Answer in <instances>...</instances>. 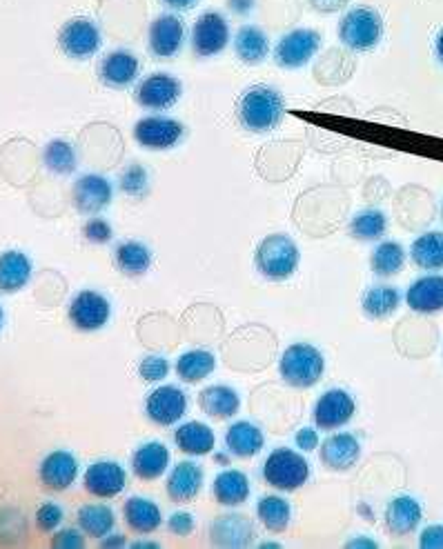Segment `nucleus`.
<instances>
[{"mask_svg":"<svg viewBox=\"0 0 443 549\" xmlns=\"http://www.w3.org/2000/svg\"><path fill=\"white\" fill-rule=\"evenodd\" d=\"M285 114V101L279 89L270 85H254L236 103V116L252 134H265L279 127Z\"/></svg>","mask_w":443,"mask_h":549,"instance_id":"nucleus-1","label":"nucleus"},{"mask_svg":"<svg viewBox=\"0 0 443 549\" xmlns=\"http://www.w3.org/2000/svg\"><path fill=\"white\" fill-rule=\"evenodd\" d=\"M299 247L285 234H270L263 238L261 245L254 252V263L257 269L270 281H285L299 267Z\"/></svg>","mask_w":443,"mask_h":549,"instance_id":"nucleus-2","label":"nucleus"},{"mask_svg":"<svg viewBox=\"0 0 443 549\" xmlns=\"http://www.w3.org/2000/svg\"><path fill=\"white\" fill-rule=\"evenodd\" d=\"M323 369H326V361L323 354L314 345L308 343H294L285 354L281 356L279 372L281 378L292 387H312L321 381Z\"/></svg>","mask_w":443,"mask_h":549,"instance_id":"nucleus-3","label":"nucleus"},{"mask_svg":"<svg viewBox=\"0 0 443 549\" xmlns=\"http://www.w3.org/2000/svg\"><path fill=\"white\" fill-rule=\"evenodd\" d=\"M383 36V21L377 9L354 7L343 14L339 23L341 43L354 49V52H370L379 45Z\"/></svg>","mask_w":443,"mask_h":549,"instance_id":"nucleus-4","label":"nucleus"},{"mask_svg":"<svg viewBox=\"0 0 443 549\" xmlns=\"http://www.w3.org/2000/svg\"><path fill=\"white\" fill-rule=\"evenodd\" d=\"M265 483L281 489V492H294L303 487L310 478V465L305 458L288 447H279L268 456L263 465Z\"/></svg>","mask_w":443,"mask_h":549,"instance_id":"nucleus-5","label":"nucleus"},{"mask_svg":"<svg viewBox=\"0 0 443 549\" xmlns=\"http://www.w3.org/2000/svg\"><path fill=\"white\" fill-rule=\"evenodd\" d=\"M101 29L90 18H72L67 21L58 34V45H61L63 52L74 58V61H87L92 58L98 47H101Z\"/></svg>","mask_w":443,"mask_h":549,"instance_id":"nucleus-6","label":"nucleus"},{"mask_svg":"<svg viewBox=\"0 0 443 549\" xmlns=\"http://www.w3.org/2000/svg\"><path fill=\"white\" fill-rule=\"evenodd\" d=\"M321 34L314 29H294L285 34L277 49H274V61L285 69H299L310 63V58L319 52Z\"/></svg>","mask_w":443,"mask_h":549,"instance_id":"nucleus-7","label":"nucleus"},{"mask_svg":"<svg viewBox=\"0 0 443 549\" xmlns=\"http://www.w3.org/2000/svg\"><path fill=\"white\" fill-rule=\"evenodd\" d=\"M110 316L112 307L103 294L85 289V292H78L72 298L70 321L76 329H81V332H96V329H103L107 321H110Z\"/></svg>","mask_w":443,"mask_h":549,"instance_id":"nucleus-8","label":"nucleus"},{"mask_svg":"<svg viewBox=\"0 0 443 549\" xmlns=\"http://www.w3.org/2000/svg\"><path fill=\"white\" fill-rule=\"evenodd\" d=\"M183 136L185 127L167 116H147L134 127L136 143L145 149H172Z\"/></svg>","mask_w":443,"mask_h":549,"instance_id":"nucleus-9","label":"nucleus"},{"mask_svg":"<svg viewBox=\"0 0 443 549\" xmlns=\"http://www.w3.org/2000/svg\"><path fill=\"white\" fill-rule=\"evenodd\" d=\"M187 412V394L176 385H163L147 396L145 414L152 423L170 427L179 423Z\"/></svg>","mask_w":443,"mask_h":549,"instance_id":"nucleus-10","label":"nucleus"},{"mask_svg":"<svg viewBox=\"0 0 443 549\" xmlns=\"http://www.w3.org/2000/svg\"><path fill=\"white\" fill-rule=\"evenodd\" d=\"M228 41H230V27H228V21H225L219 12L203 14L199 16V21L194 23L192 47L199 56L210 58V56L221 54L225 45H228Z\"/></svg>","mask_w":443,"mask_h":549,"instance_id":"nucleus-11","label":"nucleus"},{"mask_svg":"<svg viewBox=\"0 0 443 549\" xmlns=\"http://www.w3.org/2000/svg\"><path fill=\"white\" fill-rule=\"evenodd\" d=\"M357 405L346 389H328L314 405V425L319 429H339L352 421Z\"/></svg>","mask_w":443,"mask_h":549,"instance_id":"nucleus-12","label":"nucleus"},{"mask_svg":"<svg viewBox=\"0 0 443 549\" xmlns=\"http://www.w3.org/2000/svg\"><path fill=\"white\" fill-rule=\"evenodd\" d=\"M114 187L105 176L85 174L74 183V205L83 214H101L112 203Z\"/></svg>","mask_w":443,"mask_h":549,"instance_id":"nucleus-13","label":"nucleus"},{"mask_svg":"<svg viewBox=\"0 0 443 549\" xmlns=\"http://www.w3.org/2000/svg\"><path fill=\"white\" fill-rule=\"evenodd\" d=\"M183 87L170 74H152L136 89V101L145 109H170L181 98Z\"/></svg>","mask_w":443,"mask_h":549,"instance_id":"nucleus-14","label":"nucleus"},{"mask_svg":"<svg viewBox=\"0 0 443 549\" xmlns=\"http://www.w3.org/2000/svg\"><path fill=\"white\" fill-rule=\"evenodd\" d=\"M185 41V25L179 16L163 14L150 25V49L156 58H174Z\"/></svg>","mask_w":443,"mask_h":549,"instance_id":"nucleus-15","label":"nucleus"},{"mask_svg":"<svg viewBox=\"0 0 443 549\" xmlns=\"http://www.w3.org/2000/svg\"><path fill=\"white\" fill-rule=\"evenodd\" d=\"M85 489L92 496L98 498H114L125 489L127 485V474L125 469L114 463V461H101L87 467V472L83 476Z\"/></svg>","mask_w":443,"mask_h":549,"instance_id":"nucleus-16","label":"nucleus"},{"mask_svg":"<svg viewBox=\"0 0 443 549\" xmlns=\"http://www.w3.org/2000/svg\"><path fill=\"white\" fill-rule=\"evenodd\" d=\"M38 474H41L45 487L54 489V492H65V489H70L76 483L78 461L67 449H56V452L43 458Z\"/></svg>","mask_w":443,"mask_h":549,"instance_id":"nucleus-17","label":"nucleus"},{"mask_svg":"<svg viewBox=\"0 0 443 549\" xmlns=\"http://www.w3.org/2000/svg\"><path fill=\"white\" fill-rule=\"evenodd\" d=\"M361 456V443L359 438L343 432L326 438V443L321 445V461L328 469L334 472H348L354 465H357Z\"/></svg>","mask_w":443,"mask_h":549,"instance_id":"nucleus-18","label":"nucleus"},{"mask_svg":"<svg viewBox=\"0 0 443 549\" xmlns=\"http://www.w3.org/2000/svg\"><path fill=\"white\" fill-rule=\"evenodd\" d=\"M406 303L412 312L437 314L443 309V276L430 274L421 276L408 287Z\"/></svg>","mask_w":443,"mask_h":549,"instance_id":"nucleus-19","label":"nucleus"},{"mask_svg":"<svg viewBox=\"0 0 443 549\" xmlns=\"http://www.w3.org/2000/svg\"><path fill=\"white\" fill-rule=\"evenodd\" d=\"M139 69V58L127 49H116V52H110L103 58L98 76L107 87H130L139 76Z\"/></svg>","mask_w":443,"mask_h":549,"instance_id":"nucleus-20","label":"nucleus"},{"mask_svg":"<svg viewBox=\"0 0 443 549\" xmlns=\"http://www.w3.org/2000/svg\"><path fill=\"white\" fill-rule=\"evenodd\" d=\"M32 272V258L25 252H18V249H7V252L0 254V292H21L29 283V278H32Z\"/></svg>","mask_w":443,"mask_h":549,"instance_id":"nucleus-21","label":"nucleus"},{"mask_svg":"<svg viewBox=\"0 0 443 549\" xmlns=\"http://www.w3.org/2000/svg\"><path fill=\"white\" fill-rule=\"evenodd\" d=\"M210 536L212 543L219 547H245L252 543L254 527L248 518L239 514L219 516L210 525Z\"/></svg>","mask_w":443,"mask_h":549,"instance_id":"nucleus-22","label":"nucleus"},{"mask_svg":"<svg viewBox=\"0 0 443 549\" xmlns=\"http://www.w3.org/2000/svg\"><path fill=\"white\" fill-rule=\"evenodd\" d=\"M201 487H203V469L190 461L174 465L170 478H167V494H170L174 503L194 501V498L199 496Z\"/></svg>","mask_w":443,"mask_h":549,"instance_id":"nucleus-23","label":"nucleus"},{"mask_svg":"<svg viewBox=\"0 0 443 549\" xmlns=\"http://www.w3.org/2000/svg\"><path fill=\"white\" fill-rule=\"evenodd\" d=\"M423 521V507L412 496L392 498L386 507V525L392 534L406 536L412 534Z\"/></svg>","mask_w":443,"mask_h":549,"instance_id":"nucleus-24","label":"nucleus"},{"mask_svg":"<svg viewBox=\"0 0 443 549\" xmlns=\"http://www.w3.org/2000/svg\"><path fill=\"white\" fill-rule=\"evenodd\" d=\"M170 467V449L163 443H145L132 456V469L141 481H156Z\"/></svg>","mask_w":443,"mask_h":549,"instance_id":"nucleus-25","label":"nucleus"},{"mask_svg":"<svg viewBox=\"0 0 443 549\" xmlns=\"http://www.w3.org/2000/svg\"><path fill=\"white\" fill-rule=\"evenodd\" d=\"M263 432L261 429L250 423V421H239L230 425L228 434H225V445H228V452L239 458H252L257 456L263 449Z\"/></svg>","mask_w":443,"mask_h":549,"instance_id":"nucleus-26","label":"nucleus"},{"mask_svg":"<svg viewBox=\"0 0 443 549\" xmlns=\"http://www.w3.org/2000/svg\"><path fill=\"white\" fill-rule=\"evenodd\" d=\"M174 443L185 454H190V456H205V454H210L212 449H214L216 438H214L212 429L208 425H205V423L190 421V423H183L179 429H176V432H174Z\"/></svg>","mask_w":443,"mask_h":549,"instance_id":"nucleus-27","label":"nucleus"},{"mask_svg":"<svg viewBox=\"0 0 443 549\" xmlns=\"http://www.w3.org/2000/svg\"><path fill=\"white\" fill-rule=\"evenodd\" d=\"M212 492H214L216 501H219L221 505L236 507V505L248 501L250 481H248V476L239 472V469H225V472H221L214 478Z\"/></svg>","mask_w":443,"mask_h":549,"instance_id":"nucleus-28","label":"nucleus"},{"mask_svg":"<svg viewBox=\"0 0 443 549\" xmlns=\"http://www.w3.org/2000/svg\"><path fill=\"white\" fill-rule=\"evenodd\" d=\"M123 516H125V523L139 534H152L163 523L159 505L147 501V498H141V496L130 498V501L125 503Z\"/></svg>","mask_w":443,"mask_h":549,"instance_id":"nucleus-29","label":"nucleus"},{"mask_svg":"<svg viewBox=\"0 0 443 549\" xmlns=\"http://www.w3.org/2000/svg\"><path fill=\"white\" fill-rule=\"evenodd\" d=\"M199 405L208 416L232 418L236 412H239L241 398L236 394V389L228 385H212L201 392Z\"/></svg>","mask_w":443,"mask_h":549,"instance_id":"nucleus-30","label":"nucleus"},{"mask_svg":"<svg viewBox=\"0 0 443 549\" xmlns=\"http://www.w3.org/2000/svg\"><path fill=\"white\" fill-rule=\"evenodd\" d=\"M236 56L248 65H259L265 61V56L270 52V41L265 36L263 29L254 25H245L239 29V34L234 38Z\"/></svg>","mask_w":443,"mask_h":549,"instance_id":"nucleus-31","label":"nucleus"},{"mask_svg":"<svg viewBox=\"0 0 443 549\" xmlns=\"http://www.w3.org/2000/svg\"><path fill=\"white\" fill-rule=\"evenodd\" d=\"M410 258L421 269H443V234L441 232H426L421 234L410 247Z\"/></svg>","mask_w":443,"mask_h":549,"instance_id":"nucleus-32","label":"nucleus"},{"mask_svg":"<svg viewBox=\"0 0 443 549\" xmlns=\"http://www.w3.org/2000/svg\"><path fill=\"white\" fill-rule=\"evenodd\" d=\"M116 265L125 276H143L152 265L150 247L139 241H127L116 247Z\"/></svg>","mask_w":443,"mask_h":549,"instance_id":"nucleus-33","label":"nucleus"},{"mask_svg":"<svg viewBox=\"0 0 443 549\" xmlns=\"http://www.w3.org/2000/svg\"><path fill=\"white\" fill-rule=\"evenodd\" d=\"M214 367V354L205 352V349H192V352H185L179 361H176V374H179V378L185 383H199L214 372Z\"/></svg>","mask_w":443,"mask_h":549,"instance_id":"nucleus-34","label":"nucleus"},{"mask_svg":"<svg viewBox=\"0 0 443 549\" xmlns=\"http://www.w3.org/2000/svg\"><path fill=\"white\" fill-rule=\"evenodd\" d=\"M78 525L92 538H105L116 525L114 509L107 505H83L78 509Z\"/></svg>","mask_w":443,"mask_h":549,"instance_id":"nucleus-35","label":"nucleus"},{"mask_svg":"<svg viewBox=\"0 0 443 549\" xmlns=\"http://www.w3.org/2000/svg\"><path fill=\"white\" fill-rule=\"evenodd\" d=\"M257 516L268 532L279 534L290 525L292 507L281 496H263L257 505Z\"/></svg>","mask_w":443,"mask_h":549,"instance_id":"nucleus-36","label":"nucleus"},{"mask_svg":"<svg viewBox=\"0 0 443 549\" xmlns=\"http://www.w3.org/2000/svg\"><path fill=\"white\" fill-rule=\"evenodd\" d=\"M399 305H401V294L395 287H372L370 292L363 296V312H366L370 318H374V321L395 314Z\"/></svg>","mask_w":443,"mask_h":549,"instance_id":"nucleus-37","label":"nucleus"},{"mask_svg":"<svg viewBox=\"0 0 443 549\" xmlns=\"http://www.w3.org/2000/svg\"><path fill=\"white\" fill-rule=\"evenodd\" d=\"M388 229V216L381 209H363L350 221V234L357 241H377Z\"/></svg>","mask_w":443,"mask_h":549,"instance_id":"nucleus-38","label":"nucleus"},{"mask_svg":"<svg viewBox=\"0 0 443 549\" xmlns=\"http://www.w3.org/2000/svg\"><path fill=\"white\" fill-rule=\"evenodd\" d=\"M406 263V252L403 247L395 241H386L374 247L372 258H370V267L377 276H395L399 269Z\"/></svg>","mask_w":443,"mask_h":549,"instance_id":"nucleus-39","label":"nucleus"},{"mask_svg":"<svg viewBox=\"0 0 443 549\" xmlns=\"http://www.w3.org/2000/svg\"><path fill=\"white\" fill-rule=\"evenodd\" d=\"M43 163L52 174L67 176L76 169V149L63 141V138H56V141L49 143L43 149Z\"/></svg>","mask_w":443,"mask_h":549,"instance_id":"nucleus-40","label":"nucleus"},{"mask_svg":"<svg viewBox=\"0 0 443 549\" xmlns=\"http://www.w3.org/2000/svg\"><path fill=\"white\" fill-rule=\"evenodd\" d=\"M121 189L127 196L143 198L150 192V174L143 165H130L121 176Z\"/></svg>","mask_w":443,"mask_h":549,"instance_id":"nucleus-41","label":"nucleus"},{"mask_svg":"<svg viewBox=\"0 0 443 549\" xmlns=\"http://www.w3.org/2000/svg\"><path fill=\"white\" fill-rule=\"evenodd\" d=\"M170 372V363L163 356H147L139 365V374L147 383H159Z\"/></svg>","mask_w":443,"mask_h":549,"instance_id":"nucleus-42","label":"nucleus"},{"mask_svg":"<svg viewBox=\"0 0 443 549\" xmlns=\"http://www.w3.org/2000/svg\"><path fill=\"white\" fill-rule=\"evenodd\" d=\"M63 518H65V514L61 507H58L56 503H45L38 507L36 525H38V529H41V532H52V529H56L63 523Z\"/></svg>","mask_w":443,"mask_h":549,"instance_id":"nucleus-43","label":"nucleus"},{"mask_svg":"<svg viewBox=\"0 0 443 549\" xmlns=\"http://www.w3.org/2000/svg\"><path fill=\"white\" fill-rule=\"evenodd\" d=\"M83 234L90 243H96V245H105L112 241V225L105 221V218H92V221H87L85 227H83Z\"/></svg>","mask_w":443,"mask_h":549,"instance_id":"nucleus-44","label":"nucleus"},{"mask_svg":"<svg viewBox=\"0 0 443 549\" xmlns=\"http://www.w3.org/2000/svg\"><path fill=\"white\" fill-rule=\"evenodd\" d=\"M52 545L58 547V549H78V547H83L85 545V538L83 534L78 532V529H72V527H67V529H61V532H56L54 538H52Z\"/></svg>","mask_w":443,"mask_h":549,"instance_id":"nucleus-45","label":"nucleus"},{"mask_svg":"<svg viewBox=\"0 0 443 549\" xmlns=\"http://www.w3.org/2000/svg\"><path fill=\"white\" fill-rule=\"evenodd\" d=\"M167 527H170V532L176 536H187L194 532V516L187 512H176L170 516V521H167Z\"/></svg>","mask_w":443,"mask_h":549,"instance_id":"nucleus-46","label":"nucleus"},{"mask_svg":"<svg viewBox=\"0 0 443 549\" xmlns=\"http://www.w3.org/2000/svg\"><path fill=\"white\" fill-rule=\"evenodd\" d=\"M423 549H443V525H428L419 536Z\"/></svg>","mask_w":443,"mask_h":549,"instance_id":"nucleus-47","label":"nucleus"},{"mask_svg":"<svg viewBox=\"0 0 443 549\" xmlns=\"http://www.w3.org/2000/svg\"><path fill=\"white\" fill-rule=\"evenodd\" d=\"M297 447L303 449V452H312L314 447H319V434L317 429L312 427H303L297 434Z\"/></svg>","mask_w":443,"mask_h":549,"instance_id":"nucleus-48","label":"nucleus"},{"mask_svg":"<svg viewBox=\"0 0 443 549\" xmlns=\"http://www.w3.org/2000/svg\"><path fill=\"white\" fill-rule=\"evenodd\" d=\"M348 3L350 0H310V5L317 9V12H323V14L339 12V9H343Z\"/></svg>","mask_w":443,"mask_h":549,"instance_id":"nucleus-49","label":"nucleus"},{"mask_svg":"<svg viewBox=\"0 0 443 549\" xmlns=\"http://www.w3.org/2000/svg\"><path fill=\"white\" fill-rule=\"evenodd\" d=\"M254 3H257V0H228V5L234 14H239V16H245V14H250L252 9H254Z\"/></svg>","mask_w":443,"mask_h":549,"instance_id":"nucleus-50","label":"nucleus"},{"mask_svg":"<svg viewBox=\"0 0 443 549\" xmlns=\"http://www.w3.org/2000/svg\"><path fill=\"white\" fill-rule=\"evenodd\" d=\"M161 3L172 7V9H181L183 12V9H192L196 3H199V0H161Z\"/></svg>","mask_w":443,"mask_h":549,"instance_id":"nucleus-51","label":"nucleus"},{"mask_svg":"<svg viewBox=\"0 0 443 549\" xmlns=\"http://www.w3.org/2000/svg\"><path fill=\"white\" fill-rule=\"evenodd\" d=\"M105 547H123L125 545V538L121 534H114L112 538H107L105 536V541H103Z\"/></svg>","mask_w":443,"mask_h":549,"instance_id":"nucleus-52","label":"nucleus"},{"mask_svg":"<svg viewBox=\"0 0 443 549\" xmlns=\"http://www.w3.org/2000/svg\"><path fill=\"white\" fill-rule=\"evenodd\" d=\"M348 547H377V543L370 541V538H359V541H350Z\"/></svg>","mask_w":443,"mask_h":549,"instance_id":"nucleus-53","label":"nucleus"},{"mask_svg":"<svg viewBox=\"0 0 443 549\" xmlns=\"http://www.w3.org/2000/svg\"><path fill=\"white\" fill-rule=\"evenodd\" d=\"M437 56H439V61L443 63V29H441V34L437 38Z\"/></svg>","mask_w":443,"mask_h":549,"instance_id":"nucleus-54","label":"nucleus"},{"mask_svg":"<svg viewBox=\"0 0 443 549\" xmlns=\"http://www.w3.org/2000/svg\"><path fill=\"white\" fill-rule=\"evenodd\" d=\"M134 547H159L156 543H134Z\"/></svg>","mask_w":443,"mask_h":549,"instance_id":"nucleus-55","label":"nucleus"},{"mask_svg":"<svg viewBox=\"0 0 443 549\" xmlns=\"http://www.w3.org/2000/svg\"><path fill=\"white\" fill-rule=\"evenodd\" d=\"M216 461H219V463H228V456H216Z\"/></svg>","mask_w":443,"mask_h":549,"instance_id":"nucleus-56","label":"nucleus"},{"mask_svg":"<svg viewBox=\"0 0 443 549\" xmlns=\"http://www.w3.org/2000/svg\"><path fill=\"white\" fill-rule=\"evenodd\" d=\"M3 321H5V314H3V307H0V327H3Z\"/></svg>","mask_w":443,"mask_h":549,"instance_id":"nucleus-57","label":"nucleus"},{"mask_svg":"<svg viewBox=\"0 0 443 549\" xmlns=\"http://www.w3.org/2000/svg\"><path fill=\"white\" fill-rule=\"evenodd\" d=\"M441 212H443V209H441Z\"/></svg>","mask_w":443,"mask_h":549,"instance_id":"nucleus-58","label":"nucleus"}]
</instances>
